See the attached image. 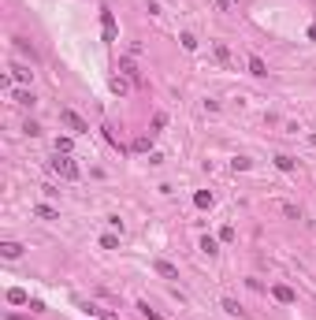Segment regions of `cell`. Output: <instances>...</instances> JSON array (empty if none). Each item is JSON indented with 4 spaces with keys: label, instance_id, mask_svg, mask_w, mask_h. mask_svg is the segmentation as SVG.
<instances>
[{
    "label": "cell",
    "instance_id": "cell-1",
    "mask_svg": "<svg viewBox=\"0 0 316 320\" xmlns=\"http://www.w3.org/2000/svg\"><path fill=\"white\" fill-rule=\"evenodd\" d=\"M52 171H56L60 179H67V183H75V179L82 175V171H78V164L67 157V153H56V160H52Z\"/></svg>",
    "mask_w": 316,
    "mask_h": 320
},
{
    "label": "cell",
    "instance_id": "cell-2",
    "mask_svg": "<svg viewBox=\"0 0 316 320\" xmlns=\"http://www.w3.org/2000/svg\"><path fill=\"white\" fill-rule=\"evenodd\" d=\"M100 37H104V41H119V30H116V19H112V11L108 8H100Z\"/></svg>",
    "mask_w": 316,
    "mask_h": 320
},
{
    "label": "cell",
    "instance_id": "cell-3",
    "mask_svg": "<svg viewBox=\"0 0 316 320\" xmlns=\"http://www.w3.org/2000/svg\"><path fill=\"white\" fill-rule=\"evenodd\" d=\"M60 119H63L67 127H71V130H75V134H90V123H86L82 116H78V112H71V108H63L60 112Z\"/></svg>",
    "mask_w": 316,
    "mask_h": 320
},
{
    "label": "cell",
    "instance_id": "cell-4",
    "mask_svg": "<svg viewBox=\"0 0 316 320\" xmlns=\"http://www.w3.org/2000/svg\"><path fill=\"white\" fill-rule=\"evenodd\" d=\"M272 298H275V302H283V305H294V302H298V294H294L286 283H275V287H272Z\"/></svg>",
    "mask_w": 316,
    "mask_h": 320
},
{
    "label": "cell",
    "instance_id": "cell-5",
    "mask_svg": "<svg viewBox=\"0 0 316 320\" xmlns=\"http://www.w3.org/2000/svg\"><path fill=\"white\" fill-rule=\"evenodd\" d=\"M153 268H157V276H164V279H179V268H175L171 261H157Z\"/></svg>",
    "mask_w": 316,
    "mask_h": 320
},
{
    "label": "cell",
    "instance_id": "cell-6",
    "mask_svg": "<svg viewBox=\"0 0 316 320\" xmlns=\"http://www.w3.org/2000/svg\"><path fill=\"white\" fill-rule=\"evenodd\" d=\"M8 302H11V305H26V302H30V294H26L23 287H11V290H8Z\"/></svg>",
    "mask_w": 316,
    "mask_h": 320
},
{
    "label": "cell",
    "instance_id": "cell-7",
    "mask_svg": "<svg viewBox=\"0 0 316 320\" xmlns=\"http://www.w3.org/2000/svg\"><path fill=\"white\" fill-rule=\"evenodd\" d=\"M250 71H253V75H257V78H264V75H268V64H264V60L257 56V52H253V56H250Z\"/></svg>",
    "mask_w": 316,
    "mask_h": 320
},
{
    "label": "cell",
    "instance_id": "cell-8",
    "mask_svg": "<svg viewBox=\"0 0 316 320\" xmlns=\"http://www.w3.org/2000/svg\"><path fill=\"white\" fill-rule=\"evenodd\" d=\"M33 216H41V220H60V212L52 209V205H33Z\"/></svg>",
    "mask_w": 316,
    "mask_h": 320
},
{
    "label": "cell",
    "instance_id": "cell-9",
    "mask_svg": "<svg viewBox=\"0 0 316 320\" xmlns=\"http://www.w3.org/2000/svg\"><path fill=\"white\" fill-rule=\"evenodd\" d=\"M0 253H4L8 261H15L19 253H23V246H19V242H4V246H0Z\"/></svg>",
    "mask_w": 316,
    "mask_h": 320
},
{
    "label": "cell",
    "instance_id": "cell-10",
    "mask_svg": "<svg viewBox=\"0 0 316 320\" xmlns=\"http://www.w3.org/2000/svg\"><path fill=\"white\" fill-rule=\"evenodd\" d=\"M193 205H197V209H212V194H208V190H197V194H193Z\"/></svg>",
    "mask_w": 316,
    "mask_h": 320
},
{
    "label": "cell",
    "instance_id": "cell-11",
    "mask_svg": "<svg viewBox=\"0 0 316 320\" xmlns=\"http://www.w3.org/2000/svg\"><path fill=\"white\" fill-rule=\"evenodd\" d=\"M275 168H279V171H294V157L279 153V157H275Z\"/></svg>",
    "mask_w": 316,
    "mask_h": 320
},
{
    "label": "cell",
    "instance_id": "cell-12",
    "mask_svg": "<svg viewBox=\"0 0 316 320\" xmlns=\"http://www.w3.org/2000/svg\"><path fill=\"white\" fill-rule=\"evenodd\" d=\"M201 250H205L208 257H212V253H220V242H216L212 235H205V238H201Z\"/></svg>",
    "mask_w": 316,
    "mask_h": 320
},
{
    "label": "cell",
    "instance_id": "cell-13",
    "mask_svg": "<svg viewBox=\"0 0 316 320\" xmlns=\"http://www.w3.org/2000/svg\"><path fill=\"white\" fill-rule=\"evenodd\" d=\"M119 71H123L126 78H134V82H138V67H134V60H123V64H119Z\"/></svg>",
    "mask_w": 316,
    "mask_h": 320
},
{
    "label": "cell",
    "instance_id": "cell-14",
    "mask_svg": "<svg viewBox=\"0 0 316 320\" xmlns=\"http://www.w3.org/2000/svg\"><path fill=\"white\" fill-rule=\"evenodd\" d=\"M164 127H167V116H164V112H157V116H153V130H149V134H160Z\"/></svg>",
    "mask_w": 316,
    "mask_h": 320
},
{
    "label": "cell",
    "instance_id": "cell-15",
    "mask_svg": "<svg viewBox=\"0 0 316 320\" xmlns=\"http://www.w3.org/2000/svg\"><path fill=\"white\" fill-rule=\"evenodd\" d=\"M216 60L220 64H231V49H227L223 41H216Z\"/></svg>",
    "mask_w": 316,
    "mask_h": 320
},
{
    "label": "cell",
    "instance_id": "cell-16",
    "mask_svg": "<svg viewBox=\"0 0 316 320\" xmlns=\"http://www.w3.org/2000/svg\"><path fill=\"white\" fill-rule=\"evenodd\" d=\"M11 78H15V82H30V78H33V71H26V67H15V71H11Z\"/></svg>",
    "mask_w": 316,
    "mask_h": 320
},
{
    "label": "cell",
    "instance_id": "cell-17",
    "mask_svg": "<svg viewBox=\"0 0 316 320\" xmlns=\"http://www.w3.org/2000/svg\"><path fill=\"white\" fill-rule=\"evenodd\" d=\"M119 246V235H100V250H116Z\"/></svg>",
    "mask_w": 316,
    "mask_h": 320
},
{
    "label": "cell",
    "instance_id": "cell-18",
    "mask_svg": "<svg viewBox=\"0 0 316 320\" xmlns=\"http://www.w3.org/2000/svg\"><path fill=\"white\" fill-rule=\"evenodd\" d=\"M223 309H227V313H231V317H242V305H238V302H234V298H223Z\"/></svg>",
    "mask_w": 316,
    "mask_h": 320
},
{
    "label": "cell",
    "instance_id": "cell-19",
    "mask_svg": "<svg viewBox=\"0 0 316 320\" xmlns=\"http://www.w3.org/2000/svg\"><path fill=\"white\" fill-rule=\"evenodd\" d=\"M138 309H142V317H145V320H160V313H157V309H149V302H138Z\"/></svg>",
    "mask_w": 316,
    "mask_h": 320
},
{
    "label": "cell",
    "instance_id": "cell-20",
    "mask_svg": "<svg viewBox=\"0 0 316 320\" xmlns=\"http://www.w3.org/2000/svg\"><path fill=\"white\" fill-rule=\"evenodd\" d=\"M250 164H253L250 157H234V160H231V168H234V171H246V168H250Z\"/></svg>",
    "mask_w": 316,
    "mask_h": 320
},
{
    "label": "cell",
    "instance_id": "cell-21",
    "mask_svg": "<svg viewBox=\"0 0 316 320\" xmlns=\"http://www.w3.org/2000/svg\"><path fill=\"white\" fill-rule=\"evenodd\" d=\"M179 41H183V49H186V52H193V49H197V37H193V34H183Z\"/></svg>",
    "mask_w": 316,
    "mask_h": 320
},
{
    "label": "cell",
    "instance_id": "cell-22",
    "mask_svg": "<svg viewBox=\"0 0 316 320\" xmlns=\"http://www.w3.org/2000/svg\"><path fill=\"white\" fill-rule=\"evenodd\" d=\"M130 149H134V153H149V138H134Z\"/></svg>",
    "mask_w": 316,
    "mask_h": 320
},
{
    "label": "cell",
    "instance_id": "cell-23",
    "mask_svg": "<svg viewBox=\"0 0 316 320\" xmlns=\"http://www.w3.org/2000/svg\"><path fill=\"white\" fill-rule=\"evenodd\" d=\"M126 90H130V86H126V82H123V78H112V93H119V97H123V93H126Z\"/></svg>",
    "mask_w": 316,
    "mask_h": 320
},
{
    "label": "cell",
    "instance_id": "cell-24",
    "mask_svg": "<svg viewBox=\"0 0 316 320\" xmlns=\"http://www.w3.org/2000/svg\"><path fill=\"white\" fill-rule=\"evenodd\" d=\"M15 101H19V104H33V93H26V90H19V93H15Z\"/></svg>",
    "mask_w": 316,
    "mask_h": 320
},
{
    "label": "cell",
    "instance_id": "cell-25",
    "mask_svg": "<svg viewBox=\"0 0 316 320\" xmlns=\"http://www.w3.org/2000/svg\"><path fill=\"white\" fill-rule=\"evenodd\" d=\"M56 153H71V138H56Z\"/></svg>",
    "mask_w": 316,
    "mask_h": 320
},
{
    "label": "cell",
    "instance_id": "cell-26",
    "mask_svg": "<svg viewBox=\"0 0 316 320\" xmlns=\"http://www.w3.org/2000/svg\"><path fill=\"white\" fill-rule=\"evenodd\" d=\"M234 238V227H220V242H231Z\"/></svg>",
    "mask_w": 316,
    "mask_h": 320
},
{
    "label": "cell",
    "instance_id": "cell-27",
    "mask_svg": "<svg viewBox=\"0 0 316 320\" xmlns=\"http://www.w3.org/2000/svg\"><path fill=\"white\" fill-rule=\"evenodd\" d=\"M216 8H220V11H227V8H231V0H216Z\"/></svg>",
    "mask_w": 316,
    "mask_h": 320
}]
</instances>
